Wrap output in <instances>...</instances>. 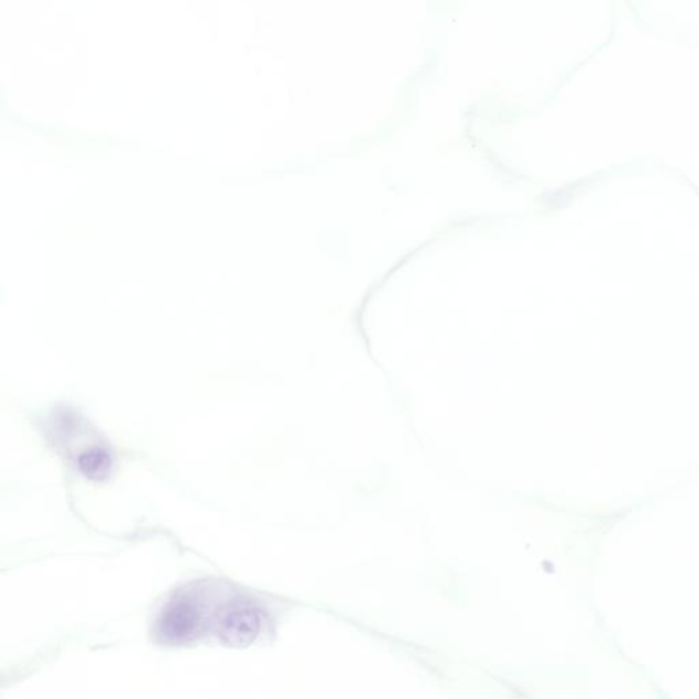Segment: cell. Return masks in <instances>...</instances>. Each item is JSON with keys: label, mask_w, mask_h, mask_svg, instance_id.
Here are the masks:
<instances>
[{"label": "cell", "mask_w": 699, "mask_h": 699, "mask_svg": "<svg viewBox=\"0 0 699 699\" xmlns=\"http://www.w3.org/2000/svg\"><path fill=\"white\" fill-rule=\"evenodd\" d=\"M261 627L260 612L249 603H237L221 620L220 634L227 643L243 645L258 637Z\"/></svg>", "instance_id": "7a4b0ae2"}, {"label": "cell", "mask_w": 699, "mask_h": 699, "mask_svg": "<svg viewBox=\"0 0 699 699\" xmlns=\"http://www.w3.org/2000/svg\"><path fill=\"white\" fill-rule=\"evenodd\" d=\"M201 623V611L197 599L188 594L175 597L163 611L159 620V633L170 643H185L198 632Z\"/></svg>", "instance_id": "6da1fadb"}]
</instances>
